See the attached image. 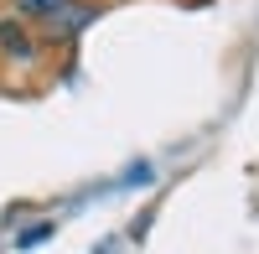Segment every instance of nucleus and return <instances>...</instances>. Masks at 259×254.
I'll return each mask as SVG.
<instances>
[{"mask_svg": "<svg viewBox=\"0 0 259 254\" xmlns=\"http://www.w3.org/2000/svg\"><path fill=\"white\" fill-rule=\"evenodd\" d=\"M47 239H52V223H36V228H21V234H16V249H36Z\"/></svg>", "mask_w": 259, "mask_h": 254, "instance_id": "20e7f679", "label": "nucleus"}, {"mask_svg": "<svg viewBox=\"0 0 259 254\" xmlns=\"http://www.w3.org/2000/svg\"><path fill=\"white\" fill-rule=\"evenodd\" d=\"M62 6H73V0H11V11L16 16H26L31 26H41V21H52Z\"/></svg>", "mask_w": 259, "mask_h": 254, "instance_id": "7ed1b4c3", "label": "nucleus"}, {"mask_svg": "<svg viewBox=\"0 0 259 254\" xmlns=\"http://www.w3.org/2000/svg\"><path fill=\"white\" fill-rule=\"evenodd\" d=\"M145 182H156V166H150V161H135V166L119 177V187H145Z\"/></svg>", "mask_w": 259, "mask_h": 254, "instance_id": "39448f33", "label": "nucleus"}, {"mask_svg": "<svg viewBox=\"0 0 259 254\" xmlns=\"http://www.w3.org/2000/svg\"><path fill=\"white\" fill-rule=\"evenodd\" d=\"M104 11H109L104 0H73V6H62L52 21H41L36 31L47 36V47H62V41H78V36L89 31V26H94V21H99Z\"/></svg>", "mask_w": 259, "mask_h": 254, "instance_id": "f03ea898", "label": "nucleus"}, {"mask_svg": "<svg viewBox=\"0 0 259 254\" xmlns=\"http://www.w3.org/2000/svg\"><path fill=\"white\" fill-rule=\"evenodd\" d=\"M104 6H119V0H104Z\"/></svg>", "mask_w": 259, "mask_h": 254, "instance_id": "423d86ee", "label": "nucleus"}, {"mask_svg": "<svg viewBox=\"0 0 259 254\" xmlns=\"http://www.w3.org/2000/svg\"><path fill=\"white\" fill-rule=\"evenodd\" d=\"M0 57H6L11 68H36V62L47 57V36H41L26 16L6 11L0 16Z\"/></svg>", "mask_w": 259, "mask_h": 254, "instance_id": "f257e3e1", "label": "nucleus"}]
</instances>
